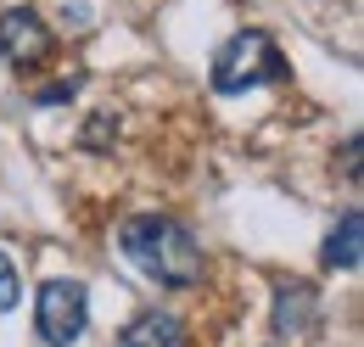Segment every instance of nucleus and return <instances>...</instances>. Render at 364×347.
Segmentation results:
<instances>
[{
  "label": "nucleus",
  "mask_w": 364,
  "mask_h": 347,
  "mask_svg": "<svg viewBox=\"0 0 364 347\" xmlns=\"http://www.w3.org/2000/svg\"><path fill=\"white\" fill-rule=\"evenodd\" d=\"M118 247H124V258L146 269L157 286H196L202 280V247H196V235L185 230L180 218L168 213H135L124 218V230H118Z\"/></svg>",
  "instance_id": "obj_1"
},
{
  "label": "nucleus",
  "mask_w": 364,
  "mask_h": 347,
  "mask_svg": "<svg viewBox=\"0 0 364 347\" xmlns=\"http://www.w3.org/2000/svg\"><path fill=\"white\" fill-rule=\"evenodd\" d=\"M208 79H213L219 95H247V90H258V85L286 79V56L274 50V40L264 28H241V34H230L213 50V73Z\"/></svg>",
  "instance_id": "obj_2"
},
{
  "label": "nucleus",
  "mask_w": 364,
  "mask_h": 347,
  "mask_svg": "<svg viewBox=\"0 0 364 347\" xmlns=\"http://www.w3.org/2000/svg\"><path fill=\"white\" fill-rule=\"evenodd\" d=\"M90 325V292L79 280H46L34 297V331L46 336V347H73Z\"/></svg>",
  "instance_id": "obj_3"
},
{
  "label": "nucleus",
  "mask_w": 364,
  "mask_h": 347,
  "mask_svg": "<svg viewBox=\"0 0 364 347\" xmlns=\"http://www.w3.org/2000/svg\"><path fill=\"white\" fill-rule=\"evenodd\" d=\"M0 56H6L11 68H34V62H46V56H50V28L40 23V11L17 6V11L0 17Z\"/></svg>",
  "instance_id": "obj_4"
},
{
  "label": "nucleus",
  "mask_w": 364,
  "mask_h": 347,
  "mask_svg": "<svg viewBox=\"0 0 364 347\" xmlns=\"http://www.w3.org/2000/svg\"><path fill=\"white\" fill-rule=\"evenodd\" d=\"M180 319L174 314H163V308H151V314H135L129 325H124V336L118 347H180Z\"/></svg>",
  "instance_id": "obj_5"
},
{
  "label": "nucleus",
  "mask_w": 364,
  "mask_h": 347,
  "mask_svg": "<svg viewBox=\"0 0 364 347\" xmlns=\"http://www.w3.org/2000/svg\"><path fill=\"white\" fill-rule=\"evenodd\" d=\"M314 325V292L309 286H280L274 292V336H303Z\"/></svg>",
  "instance_id": "obj_6"
},
{
  "label": "nucleus",
  "mask_w": 364,
  "mask_h": 347,
  "mask_svg": "<svg viewBox=\"0 0 364 347\" xmlns=\"http://www.w3.org/2000/svg\"><path fill=\"white\" fill-rule=\"evenodd\" d=\"M359 235H364V218L359 208H348L342 224L325 235V269H359Z\"/></svg>",
  "instance_id": "obj_7"
},
{
  "label": "nucleus",
  "mask_w": 364,
  "mask_h": 347,
  "mask_svg": "<svg viewBox=\"0 0 364 347\" xmlns=\"http://www.w3.org/2000/svg\"><path fill=\"white\" fill-rule=\"evenodd\" d=\"M17 297H23V280H17L11 258L0 252V314H11V308H17Z\"/></svg>",
  "instance_id": "obj_8"
},
{
  "label": "nucleus",
  "mask_w": 364,
  "mask_h": 347,
  "mask_svg": "<svg viewBox=\"0 0 364 347\" xmlns=\"http://www.w3.org/2000/svg\"><path fill=\"white\" fill-rule=\"evenodd\" d=\"M73 90H79V79H56V85L34 90V101H40V107H56V101H73Z\"/></svg>",
  "instance_id": "obj_9"
}]
</instances>
